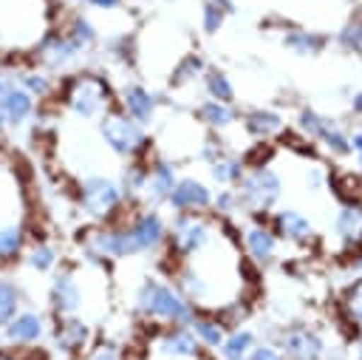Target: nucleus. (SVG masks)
I'll list each match as a JSON object with an SVG mask.
<instances>
[{"label": "nucleus", "mask_w": 362, "mask_h": 360, "mask_svg": "<svg viewBox=\"0 0 362 360\" xmlns=\"http://www.w3.org/2000/svg\"><path fill=\"white\" fill-rule=\"evenodd\" d=\"M195 340L206 349H218L223 343V326L215 320V317H206V315H195L192 323H189Z\"/></svg>", "instance_id": "nucleus-24"}, {"label": "nucleus", "mask_w": 362, "mask_h": 360, "mask_svg": "<svg viewBox=\"0 0 362 360\" xmlns=\"http://www.w3.org/2000/svg\"><path fill=\"white\" fill-rule=\"evenodd\" d=\"M0 111L6 113L8 128H25L37 113V99L11 82V88L0 96Z\"/></svg>", "instance_id": "nucleus-15"}, {"label": "nucleus", "mask_w": 362, "mask_h": 360, "mask_svg": "<svg viewBox=\"0 0 362 360\" xmlns=\"http://www.w3.org/2000/svg\"><path fill=\"white\" fill-rule=\"evenodd\" d=\"M167 201L175 213H204L212 204V193L198 179H178Z\"/></svg>", "instance_id": "nucleus-13"}, {"label": "nucleus", "mask_w": 362, "mask_h": 360, "mask_svg": "<svg viewBox=\"0 0 362 360\" xmlns=\"http://www.w3.org/2000/svg\"><path fill=\"white\" fill-rule=\"evenodd\" d=\"M209 238H212V221L204 218L201 213H178L167 227L170 252L181 261L201 252L209 244Z\"/></svg>", "instance_id": "nucleus-7"}, {"label": "nucleus", "mask_w": 362, "mask_h": 360, "mask_svg": "<svg viewBox=\"0 0 362 360\" xmlns=\"http://www.w3.org/2000/svg\"><path fill=\"white\" fill-rule=\"evenodd\" d=\"M156 108H158V99L144 85H127L122 91V96H119V111L127 113L139 125H147L156 116Z\"/></svg>", "instance_id": "nucleus-14"}, {"label": "nucleus", "mask_w": 362, "mask_h": 360, "mask_svg": "<svg viewBox=\"0 0 362 360\" xmlns=\"http://www.w3.org/2000/svg\"><path fill=\"white\" fill-rule=\"evenodd\" d=\"M8 88H11V77H8V68L0 62V96H3Z\"/></svg>", "instance_id": "nucleus-44"}, {"label": "nucleus", "mask_w": 362, "mask_h": 360, "mask_svg": "<svg viewBox=\"0 0 362 360\" xmlns=\"http://www.w3.org/2000/svg\"><path fill=\"white\" fill-rule=\"evenodd\" d=\"M99 136L107 145V150L122 159L133 162V159H144L150 153V136L144 133V125H139L127 113H122L119 105L99 119Z\"/></svg>", "instance_id": "nucleus-4"}, {"label": "nucleus", "mask_w": 362, "mask_h": 360, "mask_svg": "<svg viewBox=\"0 0 362 360\" xmlns=\"http://www.w3.org/2000/svg\"><path fill=\"white\" fill-rule=\"evenodd\" d=\"M31 224H8V227H0V269L6 266H14L23 252H25V244L31 241Z\"/></svg>", "instance_id": "nucleus-18"}, {"label": "nucleus", "mask_w": 362, "mask_h": 360, "mask_svg": "<svg viewBox=\"0 0 362 360\" xmlns=\"http://www.w3.org/2000/svg\"><path fill=\"white\" fill-rule=\"evenodd\" d=\"M76 3H82L88 9H96V11H116L122 6V0H76Z\"/></svg>", "instance_id": "nucleus-38"}, {"label": "nucleus", "mask_w": 362, "mask_h": 360, "mask_svg": "<svg viewBox=\"0 0 362 360\" xmlns=\"http://www.w3.org/2000/svg\"><path fill=\"white\" fill-rule=\"evenodd\" d=\"M232 360H243V357H232Z\"/></svg>", "instance_id": "nucleus-48"}, {"label": "nucleus", "mask_w": 362, "mask_h": 360, "mask_svg": "<svg viewBox=\"0 0 362 360\" xmlns=\"http://www.w3.org/2000/svg\"><path fill=\"white\" fill-rule=\"evenodd\" d=\"M354 108H356V113H362V91L354 96Z\"/></svg>", "instance_id": "nucleus-46"}, {"label": "nucleus", "mask_w": 362, "mask_h": 360, "mask_svg": "<svg viewBox=\"0 0 362 360\" xmlns=\"http://www.w3.org/2000/svg\"><path fill=\"white\" fill-rule=\"evenodd\" d=\"M0 360H28V349H0Z\"/></svg>", "instance_id": "nucleus-43"}, {"label": "nucleus", "mask_w": 362, "mask_h": 360, "mask_svg": "<svg viewBox=\"0 0 362 360\" xmlns=\"http://www.w3.org/2000/svg\"><path fill=\"white\" fill-rule=\"evenodd\" d=\"M212 201H215V207H218L221 213H229V210L238 204V198H235L232 193H221V196H218V198H212Z\"/></svg>", "instance_id": "nucleus-40"}, {"label": "nucleus", "mask_w": 362, "mask_h": 360, "mask_svg": "<svg viewBox=\"0 0 362 360\" xmlns=\"http://www.w3.org/2000/svg\"><path fill=\"white\" fill-rule=\"evenodd\" d=\"M82 54H85V48H79L59 26H51L42 34V40L34 45L28 62L37 65V68H42V71H48V74H57V71L74 68Z\"/></svg>", "instance_id": "nucleus-6"}, {"label": "nucleus", "mask_w": 362, "mask_h": 360, "mask_svg": "<svg viewBox=\"0 0 362 360\" xmlns=\"http://www.w3.org/2000/svg\"><path fill=\"white\" fill-rule=\"evenodd\" d=\"M28 224V179L20 159L0 145V227Z\"/></svg>", "instance_id": "nucleus-3"}, {"label": "nucleus", "mask_w": 362, "mask_h": 360, "mask_svg": "<svg viewBox=\"0 0 362 360\" xmlns=\"http://www.w3.org/2000/svg\"><path fill=\"white\" fill-rule=\"evenodd\" d=\"M317 136H320V139H322L334 153H348V147H351V145H348V139H345L339 130L328 128V125H322V128L317 130Z\"/></svg>", "instance_id": "nucleus-36"}, {"label": "nucleus", "mask_w": 362, "mask_h": 360, "mask_svg": "<svg viewBox=\"0 0 362 360\" xmlns=\"http://www.w3.org/2000/svg\"><path fill=\"white\" fill-rule=\"evenodd\" d=\"M124 224H127V230H130V235H133L139 252L156 249V247L167 238V224H164V218H161L158 213H153V210H136Z\"/></svg>", "instance_id": "nucleus-11"}, {"label": "nucleus", "mask_w": 362, "mask_h": 360, "mask_svg": "<svg viewBox=\"0 0 362 360\" xmlns=\"http://www.w3.org/2000/svg\"><path fill=\"white\" fill-rule=\"evenodd\" d=\"M20 306H23V289L11 278L0 275V329L20 312Z\"/></svg>", "instance_id": "nucleus-23"}, {"label": "nucleus", "mask_w": 362, "mask_h": 360, "mask_svg": "<svg viewBox=\"0 0 362 360\" xmlns=\"http://www.w3.org/2000/svg\"><path fill=\"white\" fill-rule=\"evenodd\" d=\"M286 45L294 48L297 54H314V51L322 48V37H317V34H311V31H291V34L286 37Z\"/></svg>", "instance_id": "nucleus-34"}, {"label": "nucleus", "mask_w": 362, "mask_h": 360, "mask_svg": "<svg viewBox=\"0 0 362 360\" xmlns=\"http://www.w3.org/2000/svg\"><path fill=\"white\" fill-rule=\"evenodd\" d=\"M201 119H204L209 128H226V125H232L235 113H232L229 102H215V99H206V102L201 105Z\"/></svg>", "instance_id": "nucleus-28"}, {"label": "nucleus", "mask_w": 362, "mask_h": 360, "mask_svg": "<svg viewBox=\"0 0 362 360\" xmlns=\"http://www.w3.org/2000/svg\"><path fill=\"white\" fill-rule=\"evenodd\" d=\"M240 193H243V201L255 207H269L280 193V179L272 170H255L252 176L240 179Z\"/></svg>", "instance_id": "nucleus-16"}, {"label": "nucleus", "mask_w": 362, "mask_h": 360, "mask_svg": "<svg viewBox=\"0 0 362 360\" xmlns=\"http://www.w3.org/2000/svg\"><path fill=\"white\" fill-rule=\"evenodd\" d=\"M82 306H85V283L79 281V269L71 264H59L51 272V283H48L51 315H79Z\"/></svg>", "instance_id": "nucleus-8"}, {"label": "nucleus", "mask_w": 362, "mask_h": 360, "mask_svg": "<svg viewBox=\"0 0 362 360\" xmlns=\"http://www.w3.org/2000/svg\"><path fill=\"white\" fill-rule=\"evenodd\" d=\"M252 332H232L229 337H223V343L218 346L223 360H232V357H243L249 349H252Z\"/></svg>", "instance_id": "nucleus-32"}, {"label": "nucleus", "mask_w": 362, "mask_h": 360, "mask_svg": "<svg viewBox=\"0 0 362 360\" xmlns=\"http://www.w3.org/2000/svg\"><path fill=\"white\" fill-rule=\"evenodd\" d=\"M249 360H283V357H280L274 349L260 346V349H255V351H252V357H249Z\"/></svg>", "instance_id": "nucleus-42"}, {"label": "nucleus", "mask_w": 362, "mask_h": 360, "mask_svg": "<svg viewBox=\"0 0 362 360\" xmlns=\"http://www.w3.org/2000/svg\"><path fill=\"white\" fill-rule=\"evenodd\" d=\"M136 309L139 315L144 317H153V320H161V323H175V326H189L192 317H195V309L192 303L170 283L147 275L139 289H136Z\"/></svg>", "instance_id": "nucleus-2"}, {"label": "nucleus", "mask_w": 362, "mask_h": 360, "mask_svg": "<svg viewBox=\"0 0 362 360\" xmlns=\"http://www.w3.org/2000/svg\"><path fill=\"white\" fill-rule=\"evenodd\" d=\"M246 247H249V255H252V258L269 261V258L274 255L277 241H274V232H272V230H266V227H252V230H246Z\"/></svg>", "instance_id": "nucleus-26"}, {"label": "nucleus", "mask_w": 362, "mask_h": 360, "mask_svg": "<svg viewBox=\"0 0 362 360\" xmlns=\"http://www.w3.org/2000/svg\"><path fill=\"white\" fill-rule=\"evenodd\" d=\"M6 68H8L11 82L20 85L25 94H31L37 102L57 94V79H54V74H48V71H42V68L31 65L28 60H25V62H14V65H6Z\"/></svg>", "instance_id": "nucleus-12"}, {"label": "nucleus", "mask_w": 362, "mask_h": 360, "mask_svg": "<svg viewBox=\"0 0 362 360\" xmlns=\"http://www.w3.org/2000/svg\"><path fill=\"white\" fill-rule=\"evenodd\" d=\"M351 145H354V150H356V153H359V156H362V133H356V136H354V142H351Z\"/></svg>", "instance_id": "nucleus-45"}, {"label": "nucleus", "mask_w": 362, "mask_h": 360, "mask_svg": "<svg viewBox=\"0 0 362 360\" xmlns=\"http://www.w3.org/2000/svg\"><path fill=\"white\" fill-rule=\"evenodd\" d=\"M59 28H62L79 48H85V51L96 45V37H99V34H96V26H93L85 14H71Z\"/></svg>", "instance_id": "nucleus-21"}, {"label": "nucleus", "mask_w": 362, "mask_h": 360, "mask_svg": "<svg viewBox=\"0 0 362 360\" xmlns=\"http://www.w3.org/2000/svg\"><path fill=\"white\" fill-rule=\"evenodd\" d=\"M74 198H76L79 210L93 221H110L124 204V193H122L119 181L107 179V176L79 179L74 187Z\"/></svg>", "instance_id": "nucleus-5"}, {"label": "nucleus", "mask_w": 362, "mask_h": 360, "mask_svg": "<svg viewBox=\"0 0 362 360\" xmlns=\"http://www.w3.org/2000/svg\"><path fill=\"white\" fill-rule=\"evenodd\" d=\"M119 187H122L124 198L141 196L144 187H147V162H144V159H133V162L124 167V173H122V179H119Z\"/></svg>", "instance_id": "nucleus-22"}, {"label": "nucleus", "mask_w": 362, "mask_h": 360, "mask_svg": "<svg viewBox=\"0 0 362 360\" xmlns=\"http://www.w3.org/2000/svg\"><path fill=\"white\" fill-rule=\"evenodd\" d=\"M51 337H54V346L68 357H76V354L88 351L90 343H93L90 323L79 315H54Z\"/></svg>", "instance_id": "nucleus-9"}, {"label": "nucleus", "mask_w": 362, "mask_h": 360, "mask_svg": "<svg viewBox=\"0 0 362 360\" xmlns=\"http://www.w3.org/2000/svg\"><path fill=\"white\" fill-rule=\"evenodd\" d=\"M232 11V3L229 0H206L204 3V31L206 34H215L221 26H223V20H226V14Z\"/></svg>", "instance_id": "nucleus-30"}, {"label": "nucleus", "mask_w": 362, "mask_h": 360, "mask_svg": "<svg viewBox=\"0 0 362 360\" xmlns=\"http://www.w3.org/2000/svg\"><path fill=\"white\" fill-rule=\"evenodd\" d=\"M20 261H23L28 269L40 272V275H51V272L59 266V249H57L54 241H48V238H34V235H31V241L25 244V252H23Z\"/></svg>", "instance_id": "nucleus-19"}, {"label": "nucleus", "mask_w": 362, "mask_h": 360, "mask_svg": "<svg viewBox=\"0 0 362 360\" xmlns=\"http://www.w3.org/2000/svg\"><path fill=\"white\" fill-rule=\"evenodd\" d=\"M339 43H342L345 48H362V20L348 23V26L339 31Z\"/></svg>", "instance_id": "nucleus-37"}, {"label": "nucleus", "mask_w": 362, "mask_h": 360, "mask_svg": "<svg viewBox=\"0 0 362 360\" xmlns=\"http://www.w3.org/2000/svg\"><path fill=\"white\" fill-rule=\"evenodd\" d=\"M8 130V122H6V113L0 111V133H6Z\"/></svg>", "instance_id": "nucleus-47"}, {"label": "nucleus", "mask_w": 362, "mask_h": 360, "mask_svg": "<svg viewBox=\"0 0 362 360\" xmlns=\"http://www.w3.org/2000/svg\"><path fill=\"white\" fill-rule=\"evenodd\" d=\"M246 125H249V130H252V133L266 136V133H274V130L280 128V116H277V113H272V111H255V113H249Z\"/></svg>", "instance_id": "nucleus-35"}, {"label": "nucleus", "mask_w": 362, "mask_h": 360, "mask_svg": "<svg viewBox=\"0 0 362 360\" xmlns=\"http://www.w3.org/2000/svg\"><path fill=\"white\" fill-rule=\"evenodd\" d=\"M348 306H351V315L356 317V320H362V286L351 295V300H348Z\"/></svg>", "instance_id": "nucleus-41"}, {"label": "nucleus", "mask_w": 362, "mask_h": 360, "mask_svg": "<svg viewBox=\"0 0 362 360\" xmlns=\"http://www.w3.org/2000/svg\"><path fill=\"white\" fill-rule=\"evenodd\" d=\"M212 179L218 184H235L243 179V164L238 159H229V156H218L212 162Z\"/></svg>", "instance_id": "nucleus-29"}, {"label": "nucleus", "mask_w": 362, "mask_h": 360, "mask_svg": "<svg viewBox=\"0 0 362 360\" xmlns=\"http://www.w3.org/2000/svg\"><path fill=\"white\" fill-rule=\"evenodd\" d=\"M274 224L280 227L283 235H288V238H294V241L311 238V224H308L297 210H283V213H277Z\"/></svg>", "instance_id": "nucleus-27"}, {"label": "nucleus", "mask_w": 362, "mask_h": 360, "mask_svg": "<svg viewBox=\"0 0 362 360\" xmlns=\"http://www.w3.org/2000/svg\"><path fill=\"white\" fill-rule=\"evenodd\" d=\"M88 360H122L110 346H96L88 351Z\"/></svg>", "instance_id": "nucleus-39"}, {"label": "nucleus", "mask_w": 362, "mask_h": 360, "mask_svg": "<svg viewBox=\"0 0 362 360\" xmlns=\"http://www.w3.org/2000/svg\"><path fill=\"white\" fill-rule=\"evenodd\" d=\"M204 71H206V65H204V60L198 54H184V60L173 68V85H187L189 79L201 77Z\"/></svg>", "instance_id": "nucleus-31"}, {"label": "nucleus", "mask_w": 362, "mask_h": 360, "mask_svg": "<svg viewBox=\"0 0 362 360\" xmlns=\"http://www.w3.org/2000/svg\"><path fill=\"white\" fill-rule=\"evenodd\" d=\"M337 230H339V235H342L345 241L359 238V235H362V213H359L356 207H345V210L339 213Z\"/></svg>", "instance_id": "nucleus-33"}, {"label": "nucleus", "mask_w": 362, "mask_h": 360, "mask_svg": "<svg viewBox=\"0 0 362 360\" xmlns=\"http://www.w3.org/2000/svg\"><path fill=\"white\" fill-rule=\"evenodd\" d=\"M175 181H178V173H175V164L170 159L156 156L153 162H147V187H144V193L153 201H167Z\"/></svg>", "instance_id": "nucleus-17"}, {"label": "nucleus", "mask_w": 362, "mask_h": 360, "mask_svg": "<svg viewBox=\"0 0 362 360\" xmlns=\"http://www.w3.org/2000/svg\"><path fill=\"white\" fill-rule=\"evenodd\" d=\"M57 96H59V105L71 116L85 119V122L102 119L107 111L116 108V94L99 71H76L65 77L57 85Z\"/></svg>", "instance_id": "nucleus-1"}, {"label": "nucleus", "mask_w": 362, "mask_h": 360, "mask_svg": "<svg viewBox=\"0 0 362 360\" xmlns=\"http://www.w3.org/2000/svg\"><path fill=\"white\" fill-rule=\"evenodd\" d=\"M201 79H204V91H206L209 99H215V102H232L235 88H232V82H229V77H226L223 71L206 68V71L201 74Z\"/></svg>", "instance_id": "nucleus-25"}, {"label": "nucleus", "mask_w": 362, "mask_h": 360, "mask_svg": "<svg viewBox=\"0 0 362 360\" xmlns=\"http://www.w3.org/2000/svg\"><path fill=\"white\" fill-rule=\"evenodd\" d=\"M286 351L291 360H320V351H322V343L317 334L305 332V329H297L286 337Z\"/></svg>", "instance_id": "nucleus-20"}, {"label": "nucleus", "mask_w": 362, "mask_h": 360, "mask_svg": "<svg viewBox=\"0 0 362 360\" xmlns=\"http://www.w3.org/2000/svg\"><path fill=\"white\" fill-rule=\"evenodd\" d=\"M42 334H45V317H42L40 312L23 309V306H20V312L0 329L3 346H6V349H20V351L34 349V346L42 340Z\"/></svg>", "instance_id": "nucleus-10"}]
</instances>
